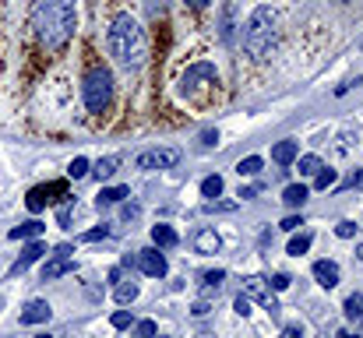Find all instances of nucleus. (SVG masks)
Wrapping results in <instances>:
<instances>
[{
  "label": "nucleus",
  "instance_id": "nucleus-1",
  "mask_svg": "<svg viewBox=\"0 0 363 338\" xmlns=\"http://www.w3.org/2000/svg\"><path fill=\"white\" fill-rule=\"evenodd\" d=\"M28 25H32V32H35V39H39L43 50L60 53L74 39L78 7H74V0H32Z\"/></svg>",
  "mask_w": 363,
  "mask_h": 338
},
{
  "label": "nucleus",
  "instance_id": "nucleus-2",
  "mask_svg": "<svg viewBox=\"0 0 363 338\" xmlns=\"http://www.w3.org/2000/svg\"><path fill=\"white\" fill-rule=\"evenodd\" d=\"M106 46H110V57L121 64L123 71H138L148 57V39H145V28L130 18V14H117L106 28Z\"/></svg>",
  "mask_w": 363,
  "mask_h": 338
},
{
  "label": "nucleus",
  "instance_id": "nucleus-3",
  "mask_svg": "<svg viewBox=\"0 0 363 338\" xmlns=\"http://www.w3.org/2000/svg\"><path fill=\"white\" fill-rule=\"evenodd\" d=\"M275 14L268 11V7H254L250 11V18H247V25H243V53L250 57V60H268V53H272V46H275Z\"/></svg>",
  "mask_w": 363,
  "mask_h": 338
},
{
  "label": "nucleus",
  "instance_id": "nucleus-4",
  "mask_svg": "<svg viewBox=\"0 0 363 338\" xmlns=\"http://www.w3.org/2000/svg\"><path fill=\"white\" fill-rule=\"evenodd\" d=\"M82 96H85L89 113H106L113 103V74L106 67H92L82 81Z\"/></svg>",
  "mask_w": 363,
  "mask_h": 338
},
{
  "label": "nucleus",
  "instance_id": "nucleus-5",
  "mask_svg": "<svg viewBox=\"0 0 363 338\" xmlns=\"http://www.w3.org/2000/svg\"><path fill=\"white\" fill-rule=\"evenodd\" d=\"M177 162H180V148H145V152L134 159V166H138V169H145V173L173 169Z\"/></svg>",
  "mask_w": 363,
  "mask_h": 338
},
{
  "label": "nucleus",
  "instance_id": "nucleus-6",
  "mask_svg": "<svg viewBox=\"0 0 363 338\" xmlns=\"http://www.w3.org/2000/svg\"><path fill=\"white\" fill-rule=\"evenodd\" d=\"M243 296H247V300H257L264 310L279 314V300L272 296V286H268V278H261V275H250V278L243 282Z\"/></svg>",
  "mask_w": 363,
  "mask_h": 338
},
{
  "label": "nucleus",
  "instance_id": "nucleus-7",
  "mask_svg": "<svg viewBox=\"0 0 363 338\" xmlns=\"http://www.w3.org/2000/svg\"><path fill=\"white\" fill-rule=\"evenodd\" d=\"M201 81H208V85H216V81H219V74H216V67H212V64H194V67L180 78V92H184V96H194L198 89H205Z\"/></svg>",
  "mask_w": 363,
  "mask_h": 338
},
{
  "label": "nucleus",
  "instance_id": "nucleus-8",
  "mask_svg": "<svg viewBox=\"0 0 363 338\" xmlns=\"http://www.w3.org/2000/svg\"><path fill=\"white\" fill-rule=\"evenodd\" d=\"M67 271H74V257H71V247H60L53 254V261L43 264V282H53V278H60Z\"/></svg>",
  "mask_w": 363,
  "mask_h": 338
},
{
  "label": "nucleus",
  "instance_id": "nucleus-9",
  "mask_svg": "<svg viewBox=\"0 0 363 338\" xmlns=\"http://www.w3.org/2000/svg\"><path fill=\"white\" fill-rule=\"evenodd\" d=\"M138 268H141L145 275H152V278H162L169 264H166V257L159 254V247H148V250L138 254Z\"/></svg>",
  "mask_w": 363,
  "mask_h": 338
},
{
  "label": "nucleus",
  "instance_id": "nucleus-10",
  "mask_svg": "<svg viewBox=\"0 0 363 338\" xmlns=\"http://www.w3.org/2000/svg\"><path fill=\"white\" fill-rule=\"evenodd\" d=\"M50 194H64V184H50V187H35V191H28V212H43L53 198Z\"/></svg>",
  "mask_w": 363,
  "mask_h": 338
},
{
  "label": "nucleus",
  "instance_id": "nucleus-11",
  "mask_svg": "<svg viewBox=\"0 0 363 338\" xmlns=\"http://www.w3.org/2000/svg\"><path fill=\"white\" fill-rule=\"evenodd\" d=\"M50 314H53V307H50L46 300H32V303L21 310V325H43V321H50Z\"/></svg>",
  "mask_w": 363,
  "mask_h": 338
},
{
  "label": "nucleus",
  "instance_id": "nucleus-12",
  "mask_svg": "<svg viewBox=\"0 0 363 338\" xmlns=\"http://www.w3.org/2000/svg\"><path fill=\"white\" fill-rule=\"evenodd\" d=\"M191 243H194V250H198V254H216V250L223 247V240H219V232H216V229H198Z\"/></svg>",
  "mask_w": 363,
  "mask_h": 338
},
{
  "label": "nucleus",
  "instance_id": "nucleus-13",
  "mask_svg": "<svg viewBox=\"0 0 363 338\" xmlns=\"http://www.w3.org/2000/svg\"><path fill=\"white\" fill-rule=\"evenodd\" d=\"M314 278H318L325 289H335V286H339V264H335V261H318V264H314Z\"/></svg>",
  "mask_w": 363,
  "mask_h": 338
},
{
  "label": "nucleus",
  "instance_id": "nucleus-14",
  "mask_svg": "<svg viewBox=\"0 0 363 338\" xmlns=\"http://www.w3.org/2000/svg\"><path fill=\"white\" fill-rule=\"evenodd\" d=\"M223 282H226V271H223V268L205 271V275H201V300H212V296L223 289Z\"/></svg>",
  "mask_w": 363,
  "mask_h": 338
},
{
  "label": "nucleus",
  "instance_id": "nucleus-15",
  "mask_svg": "<svg viewBox=\"0 0 363 338\" xmlns=\"http://www.w3.org/2000/svg\"><path fill=\"white\" fill-rule=\"evenodd\" d=\"M152 243H155L159 250H169V247L180 243V236H177L173 225H152Z\"/></svg>",
  "mask_w": 363,
  "mask_h": 338
},
{
  "label": "nucleus",
  "instance_id": "nucleus-16",
  "mask_svg": "<svg viewBox=\"0 0 363 338\" xmlns=\"http://www.w3.org/2000/svg\"><path fill=\"white\" fill-rule=\"evenodd\" d=\"M43 232H46V225L39 222V219H28V222H21V225L11 229V240H39Z\"/></svg>",
  "mask_w": 363,
  "mask_h": 338
},
{
  "label": "nucleus",
  "instance_id": "nucleus-17",
  "mask_svg": "<svg viewBox=\"0 0 363 338\" xmlns=\"http://www.w3.org/2000/svg\"><path fill=\"white\" fill-rule=\"evenodd\" d=\"M296 155H300V145H296V141H279V145L272 148V159H275L279 166H289Z\"/></svg>",
  "mask_w": 363,
  "mask_h": 338
},
{
  "label": "nucleus",
  "instance_id": "nucleus-18",
  "mask_svg": "<svg viewBox=\"0 0 363 338\" xmlns=\"http://www.w3.org/2000/svg\"><path fill=\"white\" fill-rule=\"evenodd\" d=\"M39 257H43V243H39V240H32V243H28V247H25V254H21V257H18V264H14V268H11V271H14V275H18V271H25V268H28V264H35V261H39Z\"/></svg>",
  "mask_w": 363,
  "mask_h": 338
},
{
  "label": "nucleus",
  "instance_id": "nucleus-19",
  "mask_svg": "<svg viewBox=\"0 0 363 338\" xmlns=\"http://www.w3.org/2000/svg\"><path fill=\"white\" fill-rule=\"evenodd\" d=\"M117 169H121V155H106V159H99V162H96V169H92V173H96L99 180H110Z\"/></svg>",
  "mask_w": 363,
  "mask_h": 338
},
{
  "label": "nucleus",
  "instance_id": "nucleus-20",
  "mask_svg": "<svg viewBox=\"0 0 363 338\" xmlns=\"http://www.w3.org/2000/svg\"><path fill=\"white\" fill-rule=\"evenodd\" d=\"M307 194H311V191H307L303 184H293V187H286V191H282V201H286L289 208H300V205L307 201Z\"/></svg>",
  "mask_w": 363,
  "mask_h": 338
},
{
  "label": "nucleus",
  "instance_id": "nucleus-21",
  "mask_svg": "<svg viewBox=\"0 0 363 338\" xmlns=\"http://www.w3.org/2000/svg\"><path fill=\"white\" fill-rule=\"evenodd\" d=\"M127 194H130L127 187H103V194H99V201H96V205H99V208H106V205H121Z\"/></svg>",
  "mask_w": 363,
  "mask_h": 338
},
{
  "label": "nucleus",
  "instance_id": "nucleus-22",
  "mask_svg": "<svg viewBox=\"0 0 363 338\" xmlns=\"http://www.w3.org/2000/svg\"><path fill=\"white\" fill-rule=\"evenodd\" d=\"M346 317H350L353 325H363V293H353V296L346 300Z\"/></svg>",
  "mask_w": 363,
  "mask_h": 338
},
{
  "label": "nucleus",
  "instance_id": "nucleus-23",
  "mask_svg": "<svg viewBox=\"0 0 363 338\" xmlns=\"http://www.w3.org/2000/svg\"><path fill=\"white\" fill-rule=\"evenodd\" d=\"M113 296H117V303H134V300H138V286H134L130 278H127V282H117Z\"/></svg>",
  "mask_w": 363,
  "mask_h": 338
},
{
  "label": "nucleus",
  "instance_id": "nucleus-24",
  "mask_svg": "<svg viewBox=\"0 0 363 338\" xmlns=\"http://www.w3.org/2000/svg\"><path fill=\"white\" fill-rule=\"evenodd\" d=\"M332 184H339V173H335V169H325V166H321V169L314 173V187H318V191H328Z\"/></svg>",
  "mask_w": 363,
  "mask_h": 338
},
{
  "label": "nucleus",
  "instance_id": "nucleus-25",
  "mask_svg": "<svg viewBox=\"0 0 363 338\" xmlns=\"http://www.w3.org/2000/svg\"><path fill=\"white\" fill-rule=\"evenodd\" d=\"M311 243H314V236H311V232H300V236H293V240H289V254H293V257H300V254H307V250H311Z\"/></svg>",
  "mask_w": 363,
  "mask_h": 338
},
{
  "label": "nucleus",
  "instance_id": "nucleus-26",
  "mask_svg": "<svg viewBox=\"0 0 363 338\" xmlns=\"http://www.w3.org/2000/svg\"><path fill=\"white\" fill-rule=\"evenodd\" d=\"M233 11H237V4L226 0V11H223V43H233Z\"/></svg>",
  "mask_w": 363,
  "mask_h": 338
},
{
  "label": "nucleus",
  "instance_id": "nucleus-27",
  "mask_svg": "<svg viewBox=\"0 0 363 338\" xmlns=\"http://www.w3.org/2000/svg\"><path fill=\"white\" fill-rule=\"evenodd\" d=\"M261 166H264L261 155H247V159L237 162V173H240V176H254V173H261Z\"/></svg>",
  "mask_w": 363,
  "mask_h": 338
},
{
  "label": "nucleus",
  "instance_id": "nucleus-28",
  "mask_svg": "<svg viewBox=\"0 0 363 338\" xmlns=\"http://www.w3.org/2000/svg\"><path fill=\"white\" fill-rule=\"evenodd\" d=\"M201 194L205 198H219L223 194V176H205L201 180Z\"/></svg>",
  "mask_w": 363,
  "mask_h": 338
},
{
  "label": "nucleus",
  "instance_id": "nucleus-29",
  "mask_svg": "<svg viewBox=\"0 0 363 338\" xmlns=\"http://www.w3.org/2000/svg\"><path fill=\"white\" fill-rule=\"evenodd\" d=\"M318 169H321V159L318 155H303L300 159V176H314Z\"/></svg>",
  "mask_w": 363,
  "mask_h": 338
},
{
  "label": "nucleus",
  "instance_id": "nucleus-30",
  "mask_svg": "<svg viewBox=\"0 0 363 338\" xmlns=\"http://www.w3.org/2000/svg\"><path fill=\"white\" fill-rule=\"evenodd\" d=\"M89 173V159H74L71 166H67V176H74V180H82Z\"/></svg>",
  "mask_w": 363,
  "mask_h": 338
},
{
  "label": "nucleus",
  "instance_id": "nucleus-31",
  "mask_svg": "<svg viewBox=\"0 0 363 338\" xmlns=\"http://www.w3.org/2000/svg\"><path fill=\"white\" fill-rule=\"evenodd\" d=\"M130 325H134V317H130V310H117V314H113V328H130Z\"/></svg>",
  "mask_w": 363,
  "mask_h": 338
},
{
  "label": "nucleus",
  "instance_id": "nucleus-32",
  "mask_svg": "<svg viewBox=\"0 0 363 338\" xmlns=\"http://www.w3.org/2000/svg\"><path fill=\"white\" fill-rule=\"evenodd\" d=\"M134 335H138V338H152V335H155V321H138Z\"/></svg>",
  "mask_w": 363,
  "mask_h": 338
},
{
  "label": "nucleus",
  "instance_id": "nucleus-33",
  "mask_svg": "<svg viewBox=\"0 0 363 338\" xmlns=\"http://www.w3.org/2000/svg\"><path fill=\"white\" fill-rule=\"evenodd\" d=\"M106 236H110V225H99V229H92V232H85L82 240H85V243H96V240H106Z\"/></svg>",
  "mask_w": 363,
  "mask_h": 338
},
{
  "label": "nucleus",
  "instance_id": "nucleus-34",
  "mask_svg": "<svg viewBox=\"0 0 363 338\" xmlns=\"http://www.w3.org/2000/svg\"><path fill=\"white\" fill-rule=\"evenodd\" d=\"M335 236H342V240H353V236H357V222H339V225H335Z\"/></svg>",
  "mask_w": 363,
  "mask_h": 338
},
{
  "label": "nucleus",
  "instance_id": "nucleus-35",
  "mask_svg": "<svg viewBox=\"0 0 363 338\" xmlns=\"http://www.w3.org/2000/svg\"><path fill=\"white\" fill-rule=\"evenodd\" d=\"M300 225H303V219H300V215H289V219H282V229H289V232H296Z\"/></svg>",
  "mask_w": 363,
  "mask_h": 338
},
{
  "label": "nucleus",
  "instance_id": "nucleus-36",
  "mask_svg": "<svg viewBox=\"0 0 363 338\" xmlns=\"http://www.w3.org/2000/svg\"><path fill=\"white\" fill-rule=\"evenodd\" d=\"M71 208H74L71 201H67V205H60V212H57V219H60V225H67V222H71Z\"/></svg>",
  "mask_w": 363,
  "mask_h": 338
},
{
  "label": "nucleus",
  "instance_id": "nucleus-37",
  "mask_svg": "<svg viewBox=\"0 0 363 338\" xmlns=\"http://www.w3.org/2000/svg\"><path fill=\"white\" fill-rule=\"evenodd\" d=\"M237 314H240V317H247V314H250V300H247V296H237Z\"/></svg>",
  "mask_w": 363,
  "mask_h": 338
},
{
  "label": "nucleus",
  "instance_id": "nucleus-38",
  "mask_svg": "<svg viewBox=\"0 0 363 338\" xmlns=\"http://www.w3.org/2000/svg\"><path fill=\"white\" fill-rule=\"evenodd\" d=\"M268 286H272V289H289V275H275Z\"/></svg>",
  "mask_w": 363,
  "mask_h": 338
},
{
  "label": "nucleus",
  "instance_id": "nucleus-39",
  "mask_svg": "<svg viewBox=\"0 0 363 338\" xmlns=\"http://www.w3.org/2000/svg\"><path fill=\"white\" fill-rule=\"evenodd\" d=\"M191 314H194V317H205V314H208V300H198V303L191 307Z\"/></svg>",
  "mask_w": 363,
  "mask_h": 338
},
{
  "label": "nucleus",
  "instance_id": "nucleus-40",
  "mask_svg": "<svg viewBox=\"0 0 363 338\" xmlns=\"http://www.w3.org/2000/svg\"><path fill=\"white\" fill-rule=\"evenodd\" d=\"M279 338H303V332H300V325H289V328H282Z\"/></svg>",
  "mask_w": 363,
  "mask_h": 338
},
{
  "label": "nucleus",
  "instance_id": "nucleus-41",
  "mask_svg": "<svg viewBox=\"0 0 363 338\" xmlns=\"http://www.w3.org/2000/svg\"><path fill=\"white\" fill-rule=\"evenodd\" d=\"M216 141H219V134H216V130H205V134H201V145H205V148H212Z\"/></svg>",
  "mask_w": 363,
  "mask_h": 338
},
{
  "label": "nucleus",
  "instance_id": "nucleus-42",
  "mask_svg": "<svg viewBox=\"0 0 363 338\" xmlns=\"http://www.w3.org/2000/svg\"><path fill=\"white\" fill-rule=\"evenodd\" d=\"M138 212H141V208H138V205H123V219H138Z\"/></svg>",
  "mask_w": 363,
  "mask_h": 338
},
{
  "label": "nucleus",
  "instance_id": "nucleus-43",
  "mask_svg": "<svg viewBox=\"0 0 363 338\" xmlns=\"http://www.w3.org/2000/svg\"><path fill=\"white\" fill-rule=\"evenodd\" d=\"M191 4H194V7H208V0H191Z\"/></svg>",
  "mask_w": 363,
  "mask_h": 338
},
{
  "label": "nucleus",
  "instance_id": "nucleus-44",
  "mask_svg": "<svg viewBox=\"0 0 363 338\" xmlns=\"http://www.w3.org/2000/svg\"><path fill=\"white\" fill-rule=\"evenodd\" d=\"M339 338H357L353 332H339Z\"/></svg>",
  "mask_w": 363,
  "mask_h": 338
},
{
  "label": "nucleus",
  "instance_id": "nucleus-45",
  "mask_svg": "<svg viewBox=\"0 0 363 338\" xmlns=\"http://www.w3.org/2000/svg\"><path fill=\"white\" fill-rule=\"evenodd\" d=\"M357 257H360V261H363V243H360V247H357Z\"/></svg>",
  "mask_w": 363,
  "mask_h": 338
},
{
  "label": "nucleus",
  "instance_id": "nucleus-46",
  "mask_svg": "<svg viewBox=\"0 0 363 338\" xmlns=\"http://www.w3.org/2000/svg\"><path fill=\"white\" fill-rule=\"evenodd\" d=\"M198 338H212V335H208V332H201V335H198Z\"/></svg>",
  "mask_w": 363,
  "mask_h": 338
},
{
  "label": "nucleus",
  "instance_id": "nucleus-47",
  "mask_svg": "<svg viewBox=\"0 0 363 338\" xmlns=\"http://www.w3.org/2000/svg\"><path fill=\"white\" fill-rule=\"evenodd\" d=\"M35 338H50V335H35Z\"/></svg>",
  "mask_w": 363,
  "mask_h": 338
},
{
  "label": "nucleus",
  "instance_id": "nucleus-48",
  "mask_svg": "<svg viewBox=\"0 0 363 338\" xmlns=\"http://www.w3.org/2000/svg\"><path fill=\"white\" fill-rule=\"evenodd\" d=\"M152 338H155V335H152Z\"/></svg>",
  "mask_w": 363,
  "mask_h": 338
}]
</instances>
